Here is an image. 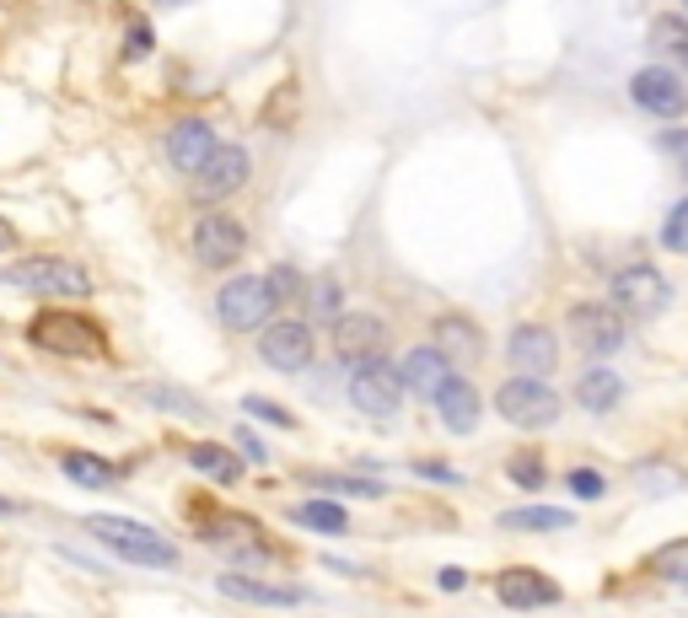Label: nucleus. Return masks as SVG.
<instances>
[{
  "instance_id": "obj_43",
  "label": "nucleus",
  "mask_w": 688,
  "mask_h": 618,
  "mask_svg": "<svg viewBox=\"0 0 688 618\" xmlns=\"http://www.w3.org/2000/svg\"><path fill=\"white\" fill-rule=\"evenodd\" d=\"M684 6H688V0H684Z\"/></svg>"
},
{
  "instance_id": "obj_6",
  "label": "nucleus",
  "mask_w": 688,
  "mask_h": 618,
  "mask_svg": "<svg viewBox=\"0 0 688 618\" xmlns=\"http://www.w3.org/2000/svg\"><path fill=\"white\" fill-rule=\"evenodd\" d=\"M313 355H318V333L307 318H269L258 329V361L281 376H301L313 366Z\"/></svg>"
},
{
  "instance_id": "obj_36",
  "label": "nucleus",
  "mask_w": 688,
  "mask_h": 618,
  "mask_svg": "<svg viewBox=\"0 0 688 618\" xmlns=\"http://www.w3.org/2000/svg\"><path fill=\"white\" fill-rule=\"evenodd\" d=\"M264 280H269V296H275V301H285V296H301V275H296L290 264H275Z\"/></svg>"
},
{
  "instance_id": "obj_3",
  "label": "nucleus",
  "mask_w": 688,
  "mask_h": 618,
  "mask_svg": "<svg viewBox=\"0 0 688 618\" xmlns=\"http://www.w3.org/2000/svg\"><path fill=\"white\" fill-rule=\"evenodd\" d=\"M607 307H613L624 323H650V318H661V312L673 307V280H667L656 264L635 258V264L613 269V280H607Z\"/></svg>"
},
{
  "instance_id": "obj_42",
  "label": "nucleus",
  "mask_w": 688,
  "mask_h": 618,
  "mask_svg": "<svg viewBox=\"0 0 688 618\" xmlns=\"http://www.w3.org/2000/svg\"><path fill=\"white\" fill-rule=\"evenodd\" d=\"M157 6H178V0H157Z\"/></svg>"
},
{
  "instance_id": "obj_39",
  "label": "nucleus",
  "mask_w": 688,
  "mask_h": 618,
  "mask_svg": "<svg viewBox=\"0 0 688 618\" xmlns=\"http://www.w3.org/2000/svg\"><path fill=\"white\" fill-rule=\"evenodd\" d=\"M17 243H22V232H17V226H11V221L0 215V253H11Z\"/></svg>"
},
{
  "instance_id": "obj_12",
  "label": "nucleus",
  "mask_w": 688,
  "mask_h": 618,
  "mask_svg": "<svg viewBox=\"0 0 688 618\" xmlns=\"http://www.w3.org/2000/svg\"><path fill=\"white\" fill-rule=\"evenodd\" d=\"M506 361H511L517 376H543L549 382V371H560V333L543 329V323H511Z\"/></svg>"
},
{
  "instance_id": "obj_27",
  "label": "nucleus",
  "mask_w": 688,
  "mask_h": 618,
  "mask_svg": "<svg viewBox=\"0 0 688 618\" xmlns=\"http://www.w3.org/2000/svg\"><path fill=\"white\" fill-rule=\"evenodd\" d=\"M135 398H146L151 409L178 414V419H204V414H210L194 393H178V387H162V382H135Z\"/></svg>"
},
{
  "instance_id": "obj_37",
  "label": "nucleus",
  "mask_w": 688,
  "mask_h": 618,
  "mask_svg": "<svg viewBox=\"0 0 688 618\" xmlns=\"http://www.w3.org/2000/svg\"><path fill=\"white\" fill-rule=\"evenodd\" d=\"M409 468H414L420 479H436V484H452V490L463 484V473H457V468H446V462H431V457H414Z\"/></svg>"
},
{
  "instance_id": "obj_35",
  "label": "nucleus",
  "mask_w": 688,
  "mask_h": 618,
  "mask_svg": "<svg viewBox=\"0 0 688 618\" xmlns=\"http://www.w3.org/2000/svg\"><path fill=\"white\" fill-rule=\"evenodd\" d=\"M661 157L673 162V172L688 178V129H661Z\"/></svg>"
},
{
  "instance_id": "obj_41",
  "label": "nucleus",
  "mask_w": 688,
  "mask_h": 618,
  "mask_svg": "<svg viewBox=\"0 0 688 618\" xmlns=\"http://www.w3.org/2000/svg\"><path fill=\"white\" fill-rule=\"evenodd\" d=\"M0 516H22V505H11V500H0Z\"/></svg>"
},
{
  "instance_id": "obj_38",
  "label": "nucleus",
  "mask_w": 688,
  "mask_h": 618,
  "mask_svg": "<svg viewBox=\"0 0 688 618\" xmlns=\"http://www.w3.org/2000/svg\"><path fill=\"white\" fill-rule=\"evenodd\" d=\"M436 586H442V592H463V586H468V571H452V565H446L442 576H436Z\"/></svg>"
},
{
  "instance_id": "obj_22",
  "label": "nucleus",
  "mask_w": 688,
  "mask_h": 618,
  "mask_svg": "<svg viewBox=\"0 0 688 618\" xmlns=\"http://www.w3.org/2000/svg\"><path fill=\"white\" fill-rule=\"evenodd\" d=\"M575 404L586 414H613L624 404V376L613 366H586L575 376Z\"/></svg>"
},
{
  "instance_id": "obj_5",
  "label": "nucleus",
  "mask_w": 688,
  "mask_h": 618,
  "mask_svg": "<svg viewBox=\"0 0 688 618\" xmlns=\"http://www.w3.org/2000/svg\"><path fill=\"white\" fill-rule=\"evenodd\" d=\"M560 409H565V398L543 376H506L495 387V414L517 430H549V425H560Z\"/></svg>"
},
{
  "instance_id": "obj_8",
  "label": "nucleus",
  "mask_w": 688,
  "mask_h": 618,
  "mask_svg": "<svg viewBox=\"0 0 688 618\" xmlns=\"http://www.w3.org/2000/svg\"><path fill=\"white\" fill-rule=\"evenodd\" d=\"M189 253H194V264H200V269H215V275H221V269H232V264L247 253V221L226 215V210H204L200 221H194Z\"/></svg>"
},
{
  "instance_id": "obj_25",
  "label": "nucleus",
  "mask_w": 688,
  "mask_h": 618,
  "mask_svg": "<svg viewBox=\"0 0 688 618\" xmlns=\"http://www.w3.org/2000/svg\"><path fill=\"white\" fill-rule=\"evenodd\" d=\"M495 522L506 533H565V528H575V516L560 505H517V511H500Z\"/></svg>"
},
{
  "instance_id": "obj_17",
  "label": "nucleus",
  "mask_w": 688,
  "mask_h": 618,
  "mask_svg": "<svg viewBox=\"0 0 688 618\" xmlns=\"http://www.w3.org/2000/svg\"><path fill=\"white\" fill-rule=\"evenodd\" d=\"M431 404H436V419H442L446 436H474V430H479V419H485V398H479V387H474L463 371L446 382Z\"/></svg>"
},
{
  "instance_id": "obj_13",
  "label": "nucleus",
  "mask_w": 688,
  "mask_h": 618,
  "mask_svg": "<svg viewBox=\"0 0 688 618\" xmlns=\"http://www.w3.org/2000/svg\"><path fill=\"white\" fill-rule=\"evenodd\" d=\"M328 329H334V350H339V361H350V366H361V361H382V350H388V323H382L377 312H339Z\"/></svg>"
},
{
  "instance_id": "obj_21",
  "label": "nucleus",
  "mask_w": 688,
  "mask_h": 618,
  "mask_svg": "<svg viewBox=\"0 0 688 618\" xmlns=\"http://www.w3.org/2000/svg\"><path fill=\"white\" fill-rule=\"evenodd\" d=\"M436 350H442L452 366H463V361H479L485 355V333L474 318H463V312H446L436 318Z\"/></svg>"
},
{
  "instance_id": "obj_23",
  "label": "nucleus",
  "mask_w": 688,
  "mask_h": 618,
  "mask_svg": "<svg viewBox=\"0 0 688 618\" xmlns=\"http://www.w3.org/2000/svg\"><path fill=\"white\" fill-rule=\"evenodd\" d=\"M183 462L194 473H204V479H215V484H237L243 479V457H237V447H226V441H194L183 452Z\"/></svg>"
},
{
  "instance_id": "obj_34",
  "label": "nucleus",
  "mask_w": 688,
  "mask_h": 618,
  "mask_svg": "<svg viewBox=\"0 0 688 618\" xmlns=\"http://www.w3.org/2000/svg\"><path fill=\"white\" fill-rule=\"evenodd\" d=\"M243 409L258 419V425H281V430H296V414L281 409V404H269V398H258V393H247Z\"/></svg>"
},
{
  "instance_id": "obj_7",
  "label": "nucleus",
  "mask_w": 688,
  "mask_h": 618,
  "mask_svg": "<svg viewBox=\"0 0 688 618\" xmlns=\"http://www.w3.org/2000/svg\"><path fill=\"white\" fill-rule=\"evenodd\" d=\"M215 318H221V329H232V333H258L275 318L269 280L264 275H232L226 286L215 290Z\"/></svg>"
},
{
  "instance_id": "obj_33",
  "label": "nucleus",
  "mask_w": 688,
  "mask_h": 618,
  "mask_svg": "<svg viewBox=\"0 0 688 618\" xmlns=\"http://www.w3.org/2000/svg\"><path fill=\"white\" fill-rule=\"evenodd\" d=\"M565 490L575 494V500H603L607 479L597 473V468H570V473H565Z\"/></svg>"
},
{
  "instance_id": "obj_15",
  "label": "nucleus",
  "mask_w": 688,
  "mask_h": 618,
  "mask_svg": "<svg viewBox=\"0 0 688 618\" xmlns=\"http://www.w3.org/2000/svg\"><path fill=\"white\" fill-rule=\"evenodd\" d=\"M629 97H635V108L650 114V119H678L688 108L684 76H678V71H661V65L635 71V76H629Z\"/></svg>"
},
{
  "instance_id": "obj_40",
  "label": "nucleus",
  "mask_w": 688,
  "mask_h": 618,
  "mask_svg": "<svg viewBox=\"0 0 688 618\" xmlns=\"http://www.w3.org/2000/svg\"><path fill=\"white\" fill-rule=\"evenodd\" d=\"M237 447H243V452H247V462H264V447H258V441H253L247 430H237Z\"/></svg>"
},
{
  "instance_id": "obj_31",
  "label": "nucleus",
  "mask_w": 688,
  "mask_h": 618,
  "mask_svg": "<svg viewBox=\"0 0 688 618\" xmlns=\"http://www.w3.org/2000/svg\"><path fill=\"white\" fill-rule=\"evenodd\" d=\"M307 307H313V318L334 323V318L345 312V286H339V280H313V286H307Z\"/></svg>"
},
{
  "instance_id": "obj_29",
  "label": "nucleus",
  "mask_w": 688,
  "mask_h": 618,
  "mask_svg": "<svg viewBox=\"0 0 688 618\" xmlns=\"http://www.w3.org/2000/svg\"><path fill=\"white\" fill-rule=\"evenodd\" d=\"M506 479H511L517 490L538 494L543 484H549V468H543V457H538V452H511V457H506Z\"/></svg>"
},
{
  "instance_id": "obj_18",
  "label": "nucleus",
  "mask_w": 688,
  "mask_h": 618,
  "mask_svg": "<svg viewBox=\"0 0 688 618\" xmlns=\"http://www.w3.org/2000/svg\"><path fill=\"white\" fill-rule=\"evenodd\" d=\"M399 376H404V393H414V398H436L446 382L457 376V366L446 361L436 344H414L404 361H399Z\"/></svg>"
},
{
  "instance_id": "obj_30",
  "label": "nucleus",
  "mask_w": 688,
  "mask_h": 618,
  "mask_svg": "<svg viewBox=\"0 0 688 618\" xmlns=\"http://www.w3.org/2000/svg\"><path fill=\"white\" fill-rule=\"evenodd\" d=\"M646 571H650V576H667V580H684V586H688V537L661 543V548L646 560Z\"/></svg>"
},
{
  "instance_id": "obj_28",
  "label": "nucleus",
  "mask_w": 688,
  "mask_h": 618,
  "mask_svg": "<svg viewBox=\"0 0 688 618\" xmlns=\"http://www.w3.org/2000/svg\"><path fill=\"white\" fill-rule=\"evenodd\" d=\"M307 484H318L324 494H361V500H382V494H388L377 479H366V473H318V468H313Z\"/></svg>"
},
{
  "instance_id": "obj_20",
  "label": "nucleus",
  "mask_w": 688,
  "mask_h": 618,
  "mask_svg": "<svg viewBox=\"0 0 688 618\" xmlns=\"http://www.w3.org/2000/svg\"><path fill=\"white\" fill-rule=\"evenodd\" d=\"M650 54H656V65L661 71H688V11H661V17H650Z\"/></svg>"
},
{
  "instance_id": "obj_2",
  "label": "nucleus",
  "mask_w": 688,
  "mask_h": 618,
  "mask_svg": "<svg viewBox=\"0 0 688 618\" xmlns=\"http://www.w3.org/2000/svg\"><path fill=\"white\" fill-rule=\"evenodd\" d=\"M86 533L97 537L108 554H119L129 565H146V571H178V543L157 528H146V522H135V516H108V511H97V516H86Z\"/></svg>"
},
{
  "instance_id": "obj_19",
  "label": "nucleus",
  "mask_w": 688,
  "mask_h": 618,
  "mask_svg": "<svg viewBox=\"0 0 688 618\" xmlns=\"http://www.w3.org/2000/svg\"><path fill=\"white\" fill-rule=\"evenodd\" d=\"M215 586H221V597L247 603V608H301V603H307V592H301V586H275V580L243 576V571H226Z\"/></svg>"
},
{
  "instance_id": "obj_9",
  "label": "nucleus",
  "mask_w": 688,
  "mask_h": 618,
  "mask_svg": "<svg viewBox=\"0 0 688 618\" xmlns=\"http://www.w3.org/2000/svg\"><path fill=\"white\" fill-rule=\"evenodd\" d=\"M253 183V151L247 146H215V157L194 172V205L215 210L221 200H237Z\"/></svg>"
},
{
  "instance_id": "obj_1",
  "label": "nucleus",
  "mask_w": 688,
  "mask_h": 618,
  "mask_svg": "<svg viewBox=\"0 0 688 618\" xmlns=\"http://www.w3.org/2000/svg\"><path fill=\"white\" fill-rule=\"evenodd\" d=\"M28 344L60 361H114V339L97 318H86L76 307H39L28 323Z\"/></svg>"
},
{
  "instance_id": "obj_26",
  "label": "nucleus",
  "mask_w": 688,
  "mask_h": 618,
  "mask_svg": "<svg viewBox=\"0 0 688 618\" xmlns=\"http://www.w3.org/2000/svg\"><path fill=\"white\" fill-rule=\"evenodd\" d=\"M290 522L313 528V533H350V511L339 500H296L290 505Z\"/></svg>"
},
{
  "instance_id": "obj_32",
  "label": "nucleus",
  "mask_w": 688,
  "mask_h": 618,
  "mask_svg": "<svg viewBox=\"0 0 688 618\" xmlns=\"http://www.w3.org/2000/svg\"><path fill=\"white\" fill-rule=\"evenodd\" d=\"M661 247L667 253H688V194L661 215Z\"/></svg>"
},
{
  "instance_id": "obj_4",
  "label": "nucleus",
  "mask_w": 688,
  "mask_h": 618,
  "mask_svg": "<svg viewBox=\"0 0 688 618\" xmlns=\"http://www.w3.org/2000/svg\"><path fill=\"white\" fill-rule=\"evenodd\" d=\"M6 286L28 290V296H54V301H86L92 296V275H86L76 258H60V253H28L6 269Z\"/></svg>"
},
{
  "instance_id": "obj_11",
  "label": "nucleus",
  "mask_w": 688,
  "mask_h": 618,
  "mask_svg": "<svg viewBox=\"0 0 688 618\" xmlns=\"http://www.w3.org/2000/svg\"><path fill=\"white\" fill-rule=\"evenodd\" d=\"M350 404L361 414H371V419H393L399 414V404H404V376H399V366L393 361H361V366L350 371Z\"/></svg>"
},
{
  "instance_id": "obj_14",
  "label": "nucleus",
  "mask_w": 688,
  "mask_h": 618,
  "mask_svg": "<svg viewBox=\"0 0 688 618\" xmlns=\"http://www.w3.org/2000/svg\"><path fill=\"white\" fill-rule=\"evenodd\" d=\"M495 597L506 603V608H554L560 597H565V586L554 576H543V571H532V565H506V571H495Z\"/></svg>"
},
{
  "instance_id": "obj_10",
  "label": "nucleus",
  "mask_w": 688,
  "mask_h": 618,
  "mask_svg": "<svg viewBox=\"0 0 688 618\" xmlns=\"http://www.w3.org/2000/svg\"><path fill=\"white\" fill-rule=\"evenodd\" d=\"M565 329H570V344L581 355H613L629 344V323L607 307V301H575L565 312Z\"/></svg>"
},
{
  "instance_id": "obj_16",
  "label": "nucleus",
  "mask_w": 688,
  "mask_h": 618,
  "mask_svg": "<svg viewBox=\"0 0 688 618\" xmlns=\"http://www.w3.org/2000/svg\"><path fill=\"white\" fill-rule=\"evenodd\" d=\"M215 146H221L215 124L200 119V114H183V119L167 129V146H162V151H167V162L178 167V172H189V178H194V172H200V167L215 157Z\"/></svg>"
},
{
  "instance_id": "obj_24",
  "label": "nucleus",
  "mask_w": 688,
  "mask_h": 618,
  "mask_svg": "<svg viewBox=\"0 0 688 618\" xmlns=\"http://www.w3.org/2000/svg\"><path fill=\"white\" fill-rule=\"evenodd\" d=\"M54 462H60L65 479H76V484H86V490H108V484H119V468H114L108 457L86 452V447H65Z\"/></svg>"
}]
</instances>
